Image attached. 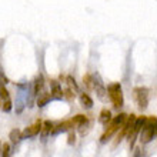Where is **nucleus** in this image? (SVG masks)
Listing matches in <instances>:
<instances>
[{
	"mask_svg": "<svg viewBox=\"0 0 157 157\" xmlns=\"http://www.w3.org/2000/svg\"><path fill=\"white\" fill-rule=\"evenodd\" d=\"M0 99L2 100L10 99V93H9V90L4 87V84L2 82H0Z\"/></svg>",
	"mask_w": 157,
	"mask_h": 157,
	"instance_id": "6ab92c4d",
	"label": "nucleus"
},
{
	"mask_svg": "<svg viewBox=\"0 0 157 157\" xmlns=\"http://www.w3.org/2000/svg\"><path fill=\"white\" fill-rule=\"evenodd\" d=\"M126 117H127L126 113H119L116 117H112V121H110L109 126L106 127V132L103 133V136L100 137V141H101V143H107V141L110 140V137L120 130V127L123 126Z\"/></svg>",
	"mask_w": 157,
	"mask_h": 157,
	"instance_id": "f257e3e1",
	"label": "nucleus"
},
{
	"mask_svg": "<svg viewBox=\"0 0 157 157\" xmlns=\"http://www.w3.org/2000/svg\"><path fill=\"white\" fill-rule=\"evenodd\" d=\"M2 157H12V150H10V144L4 143L2 146Z\"/></svg>",
	"mask_w": 157,
	"mask_h": 157,
	"instance_id": "aec40b11",
	"label": "nucleus"
},
{
	"mask_svg": "<svg viewBox=\"0 0 157 157\" xmlns=\"http://www.w3.org/2000/svg\"><path fill=\"white\" fill-rule=\"evenodd\" d=\"M50 84H52V90H50L52 99L62 100V99H63V90H62V86H60V83L56 82V80H50Z\"/></svg>",
	"mask_w": 157,
	"mask_h": 157,
	"instance_id": "6e6552de",
	"label": "nucleus"
},
{
	"mask_svg": "<svg viewBox=\"0 0 157 157\" xmlns=\"http://www.w3.org/2000/svg\"><path fill=\"white\" fill-rule=\"evenodd\" d=\"M75 143H76V134H75V132H70L69 133V137H67V144L73 146Z\"/></svg>",
	"mask_w": 157,
	"mask_h": 157,
	"instance_id": "5701e85b",
	"label": "nucleus"
},
{
	"mask_svg": "<svg viewBox=\"0 0 157 157\" xmlns=\"http://www.w3.org/2000/svg\"><path fill=\"white\" fill-rule=\"evenodd\" d=\"M9 139H10V141L13 144H16V143H19L21 140V132L19 128H13L10 132V134H9Z\"/></svg>",
	"mask_w": 157,
	"mask_h": 157,
	"instance_id": "dca6fc26",
	"label": "nucleus"
},
{
	"mask_svg": "<svg viewBox=\"0 0 157 157\" xmlns=\"http://www.w3.org/2000/svg\"><path fill=\"white\" fill-rule=\"evenodd\" d=\"M107 93H109V97L112 100L113 106L116 109H120L121 106L124 104V97H123V93H121V84L120 83H112L107 86Z\"/></svg>",
	"mask_w": 157,
	"mask_h": 157,
	"instance_id": "f03ea898",
	"label": "nucleus"
},
{
	"mask_svg": "<svg viewBox=\"0 0 157 157\" xmlns=\"http://www.w3.org/2000/svg\"><path fill=\"white\" fill-rule=\"evenodd\" d=\"M146 121V116H140V117H136V121L133 124L132 130L127 133V137H128V146H130V149L134 147L136 144V140L139 139V134H140L141 128H143V124Z\"/></svg>",
	"mask_w": 157,
	"mask_h": 157,
	"instance_id": "7ed1b4c3",
	"label": "nucleus"
},
{
	"mask_svg": "<svg viewBox=\"0 0 157 157\" xmlns=\"http://www.w3.org/2000/svg\"><path fill=\"white\" fill-rule=\"evenodd\" d=\"M133 157H141V150L140 149H136V151H134V156Z\"/></svg>",
	"mask_w": 157,
	"mask_h": 157,
	"instance_id": "393cba45",
	"label": "nucleus"
},
{
	"mask_svg": "<svg viewBox=\"0 0 157 157\" xmlns=\"http://www.w3.org/2000/svg\"><path fill=\"white\" fill-rule=\"evenodd\" d=\"M70 121L73 123V126H83V124L89 123V119H87L84 114H77V116L71 117Z\"/></svg>",
	"mask_w": 157,
	"mask_h": 157,
	"instance_id": "2eb2a0df",
	"label": "nucleus"
},
{
	"mask_svg": "<svg viewBox=\"0 0 157 157\" xmlns=\"http://www.w3.org/2000/svg\"><path fill=\"white\" fill-rule=\"evenodd\" d=\"M156 137V126H144L143 124V128H141V137L140 141L141 144H147Z\"/></svg>",
	"mask_w": 157,
	"mask_h": 157,
	"instance_id": "423d86ee",
	"label": "nucleus"
},
{
	"mask_svg": "<svg viewBox=\"0 0 157 157\" xmlns=\"http://www.w3.org/2000/svg\"><path fill=\"white\" fill-rule=\"evenodd\" d=\"M44 77H43V75H39L36 76V78H34L33 82V94H40L41 91H43V89H44Z\"/></svg>",
	"mask_w": 157,
	"mask_h": 157,
	"instance_id": "9d476101",
	"label": "nucleus"
},
{
	"mask_svg": "<svg viewBox=\"0 0 157 157\" xmlns=\"http://www.w3.org/2000/svg\"><path fill=\"white\" fill-rule=\"evenodd\" d=\"M0 157H2V143H0Z\"/></svg>",
	"mask_w": 157,
	"mask_h": 157,
	"instance_id": "a878e982",
	"label": "nucleus"
},
{
	"mask_svg": "<svg viewBox=\"0 0 157 157\" xmlns=\"http://www.w3.org/2000/svg\"><path fill=\"white\" fill-rule=\"evenodd\" d=\"M66 83H67V86H69V89H71L75 93H78V86H77V83H76V80H75L73 76H67Z\"/></svg>",
	"mask_w": 157,
	"mask_h": 157,
	"instance_id": "f3484780",
	"label": "nucleus"
},
{
	"mask_svg": "<svg viewBox=\"0 0 157 157\" xmlns=\"http://www.w3.org/2000/svg\"><path fill=\"white\" fill-rule=\"evenodd\" d=\"M53 123L50 121V120H46V121H43V124H41V130H40V134H41V140L46 141V139H47V136H49L50 133H52V128H53Z\"/></svg>",
	"mask_w": 157,
	"mask_h": 157,
	"instance_id": "9b49d317",
	"label": "nucleus"
},
{
	"mask_svg": "<svg viewBox=\"0 0 157 157\" xmlns=\"http://www.w3.org/2000/svg\"><path fill=\"white\" fill-rule=\"evenodd\" d=\"M50 100H52V94H50V91H41L40 94H39L37 97V106L39 107H43V106H46V104L49 103Z\"/></svg>",
	"mask_w": 157,
	"mask_h": 157,
	"instance_id": "ddd939ff",
	"label": "nucleus"
},
{
	"mask_svg": "<svg viewBox=\"0 0 157 157\" xmlns=\"http://www.w3.org/2000/svg\"><path fill=\"white\" fill-rule=\"evenodd\" d=\"M75 97H76V93L71 90V89L67 87V89L63 90V99H67L69 101H71V100H75Z\"/></svg>",
	"mask_w": 157,
	"mask_h": 157,
	"instance_id": "a211bd4d",
	"label": "nucleus"
},
{
	"mask_svg": "<svg viewBox=\"0 0 157 157\" xmlns=\"http://www.w3.org/2000/svg\"><path fill=\"white\" fill-rule=\"evenodd\" d=\"M0 82L3 83V84H7L9 83V78L4 75V70H3V67H2V64H0Z\"/></svg>",
	"mask_w": 157,
	"mask_h": 157,
	"instance_id": "b1692460",
	"label": "nucleus"
},
{
	"mask_svg": "<svg viewBox=\"0 0 157 157\" xmlns=\"http://www.w3.org/2000/svg\"><path fill=\"white\" fill-rule=\"evenodd\" d=\"M12 107H13V104H12V100L10 99H6V100H3V104H2V110L3 112H10L12 110Z\"/></svg>",
	"mask_w": 157,
	"mask_h": 157,
	"instance_id": "4be33fe9",
	"label": "nucleus"
},
{
	"mask_svg": "<svg viewBox=\"0 0 157 157\" xmlns=\"http://www.w3.org/2000/svg\"><path fill=\"white\" fill-rule=\"evenodd\" d=\"M99 121H100L101 124H103L104 127H107L109 123L112 121V113H110V110H107V109H103V110L100 112Z\"/></svg>",
	"mask_w": 157,
	"mask_h": 157,
	"instance_id": "f8f14e48",
	"label": "nucleus"
},
{
	"mask_svg": "<svg viewBox=\"0 0 157 157\" xmlns=\"http://www.w3.org/2000/svg\"><path fill=\"white\" fill-rule=\"evenodd\" d=\"M83 83L86 84V87L89 90H93V78H91V75H86L83 77Z\"/></svg>",
	"mask_w": 157,
	"mask_h": 157,
	"instance_id": "412c9836",
	"label": "nucleus"
},
{
	"mask_svg": "<svg viewBox=\"0 0 157 157\" xmlns=\"http://www.w3.org/2000/svg\"><path fill=\"white\" fill-rule=\"evenodd\" d=\"M80 103L84 109H91L93 107V99L87 93H80Z\"/></svg>",
	"mask_w": 157,
	"mask_h": 157,
	"instance_id": "4468645a",
	"label": "nucleus"
},
{
	"mask_svg": "<svg viewBox=\"0 0 157 157\" xmlns=\"http://www.w3.org/2000/svg\"><path fill=\"white\" fill-rule=\"evenodd\" d=\"M41 124H43V121H41V120H37V121L33 123L32 126L26 127L25 130L21 132V139H30V137L37 136L41 130Z\"/></svg>",
	"mask_w": 157,
	"mask_h": 157,
	"instance_id": "0eeeda50",
	"label": "nucleus"
},
{
	"mask_svg": "<svg viewBox=\"0 0 157 157\" xmlns=\"http://www.w3.org/2000/svg\"><path fill=\"white\" fill-rule=\"evenodd\" d=\"M91 78H93V90H96L97 97H99L100 100L106 101V99H107V90H106V87H104L101 76H100L99 73H93Z\"/></svg>",
	"mask_w": 157,
	"mask_h": 157,
	"instance_id": "39448f33",
	"label": "nucleus"
},
{
	"mask_svg": "<svg viewBox=\"0 0 157 157\" xmlns=\"http://www.w3.org/2000/svg\"><path fill=\"white\" fill-rule=\"evenodd\" d=\"M133 96H134V100H136L137 106L144 110L149 104V96H150V90L146 89V87H136L133 90Z\"/></svg>",
	"mask_w": 157,
	"mask_h": 157,
	"instance_id": "20e7f679",
	"label": "nucleus"
},
{
	"mask_svg": "<svg viewBox=\"0 0 157 157\" xmlns=\"http://www.w3.org/2000/svg\"><path fill=\"white\" fill-rule=\"evenodd\" d=\"M70 128H73V123H71L70 120H64V121H62L60 124H57L56 127L52 128V134H59V133L67 132V130H70Z\"/></svg>",
	"mask_w": 157,
	"mask_h": 157,
	"instance_id": "1a4fd4ad",
	"label": "nucleus"
}]
</instances>
